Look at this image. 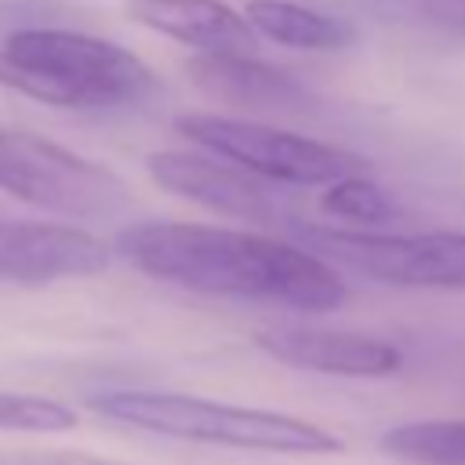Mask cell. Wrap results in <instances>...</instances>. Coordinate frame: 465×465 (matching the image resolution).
<instances>
[{"label":"cell","mask_w":465,"mask_h":465,"mask_svg":"<svg viewBox=\"0 0 465 465\" xmlns=\"http://www.w3.org/2000/svg\"><path fill=\"white\" fill-rule=\"evenodd\" d=\"M76 429V411L47 400V396H33V392H4L0 389V432H33V436H47V432H69Z\"/></svg>","instance_id":"2e32d148"},{"label":"cell","mask_w":465,"mask_h":465,"mask_svg":"<svg viewBox=\"0 0 465 465\" xmlns=\"http://www.w3.org/2000/svg\"><path fill=\"white\" fill-rule=\"evenodd\" d=\"M127 15L138 25L163 33L200 54L247 58L258 47V33L251 29V22L222 0H131Z\"/></svg>","instance_id":"30bf717a"},{"label":"cell","mask_w":465,"mask_h":465,"mask_svg":"<svg viewBox=\"0 0 465 465\" xmlns=\"http://www.w3.org/2000/svg\"><path fill=\"white\" fill-rule=\"evenodd\" d=\"M109 269V247L62 222L0 218V283H51L98 276Z\"/></svg>","instance_id":"52a82bcc"},{"label":"cell","mask_w":465,"mask_h":465,"mask_svg":"<svg viewBox=\"0 0 465 465\" xmlns=\"http://www.w3.org/2000/svg\"><path fill=\"white\" fill-rule=\"evenodd\" d=\"M0 189L65 218H113L131 203L127 185L58 142L0 127Z\"/></svg>","instance_id":"5b68a950"},{"label":"cell","mask_w":465,"mask_h":465,"mask_svg":"<svg viewBox=\"0 0 465 465\" xmlns=\"http://www.w3.org/2000/svg\"><path fill=\"white\" fill-rule=\"evenodd\" d=\"M367 11L385 25L465 40V0H367Z\"/></svg>","instance_id":"5bb4252c"},{"label":"cell","mask_w":465,"mask_h":465,"mask_svg":"<svg viewBox=\"0 0 465 465\" xmlns=\"http://www.w3.org/2000/svg\"><path fill=\"white\" fill-rule=\"evenodd\" d=\"M309 251L341 262L378 283L465 291V232H360L302 229Z\"/></svg>","instance_id":"8992f818"},{"label":"cell","mask_w":465,"mask_h":465,"mask_svg":"<svg viewBox=\"0 0 465 465\" xmlns=\"http://www.w3.org/2000/svg\"><path fill=\"white\" fill-rule=\"evenodd\" d=\"M145 171L160 189L193 200L214 214L243 222H276V203L258 185V178L225 160L185 149H160L145 156Z\"/></svg>","instance_id":"9c48e42d"},{"label":"cell","mask_w":465,"mask_h":465,"mask_svg":"<svg viewBox=\"0 0 465 465\" xmlns=\"http://www.w3.org/2000/svg\"><path fill=\"white\" fill-rule=\"evenodd\" d=\"M91 407L120 425H134L156 436L214 443L236 450H272V454H334L341 450V436L327 432L316 421L236 407L218 400H200L185 392H149V389H116L91 400Z\"/></svg>","instance_id":"3957f363"},{"label":"cell","mask_w":465,"mask_h":465,"mask_svg":"<svg viewBox=\"0 0 465 465\" xmlns=\"http://www.w3.org/2000/svg\"><path fill=\"white\" fill-rule=\"evenodd\" d=\"M189 76L214 98L247 109V113H276V116H305L312 109V94L276 65L236 54H200L189 62Z\"/></svg>","instance_id":"8fae6325"},{"label":"cell","mask_w":465,"mask_h":465,"mask_svg":"<svg viewBox=\"0 0 465 465\" xmlns=\"http://www.w3.org/2000/svg\"><path fill=\"white\" fill-rule=\"evenodd\" d=\"M378 443L407 465H465V418L407 421L381 432Z\"/></svg>","instance_id":"4fadbf2b"},{"label":"cell","mask_w":465,"mask_h":465,"mask_svg":"<svg viewBox=\"0 0 465 465\" xmlns=\"http://www.w3.org/2000/svg\"><path fill=\"white\" fill-rule=\"evenodd\" d=\"M0 80L65 109L138 105L160 91L156 73L127 47L76 29H18L0 47Z\"/></svg>","instance_id":"7a4b0ae2"},{"label":"cell","mask_w":465,"mask_h":465,"mask_svg":"<svg viewBox=\"0 0 465 465\" xmlns=\"http://www.w3.org/2000/svg\"><path fill=\"white\" fill-rule=\"evenodd\" d=\"M254 341L262 352H269L287 367L338 374V378H385V374H396L403 363L392 341L360 334V331L276 323V327H262Z\"/></svg>","instance_id":"ba28073f"},{"label":"cell","mask_w":465,"mask_h":465,"mask_svg":"<svg viewBox=\"0 0 465 465\" xmlns=\"http://www.w3.org/2000/svg\"><path fill=\"white\" fill-rule=\"evenodd\" d=\"M323 211L331 218H341L345 225L352 229H374V225H389L396 218V203L367 178V174H356V178H341L334 185H327L323 193Z\"/></svg>","instance_id":"9a60e30c"},{"label":"cell","mask_w":465,"mask_h":465,"mask_svg":"<svg viewBox=\"0 0 465 465\" xmlns=\"http://www.w3.org/2000/svg\"><path fill=\"white\" fill-rule=\"evenodd\" d=\"M116 251L153 280L240 302H269L302 312H331L345 302V283L309 247L232 232L200 222H134Z\"/></svg>","instance_id":"6da1fadb"},{"label":"cell","mask_w":465,"mask_h":465,"mask_svg":"<svg viewBox=\"0 0 465 465\" xmlns=\"http://www.w3.org/2000/svg\"><path fill=\"white\" fill-rule=\"evenodd\" d=\"M174 131L254 178H272L291 185H334L341 178L371 174V160L363 153L320 138H305L262 120L185 113L174 120Z\"/></svg>","instance_id":"277c9868"},{"label":"cell","mask_w":465,"mask_h":465,"mask_svg":"<svg viewBox=\"0 0 465 465\" xmlns=\"http://www.w3.org/2000/svg\"><path fill=\"white\" fill-rule=\"evenodd\" d=\"M243 18L258 36L294 51H341L356 36L349 22L309 11L302 4H287V0H251Z\"/></svg>","instance_id":"7c38bea8"},{"label":"cell","mask_w":465,"mask_h":465,"mask_svg":"<svg viewBox=\"0 0 465 465\" xmlns=\"http://www.w3.org/2000/svg\"><path fill=\"white\" fill-rule=\"evenodd\" d=\"M33 465H120V461H105V458H91V454H44Z\"/></svg>","instance_id":"e0dca14e"}]
</instances>
